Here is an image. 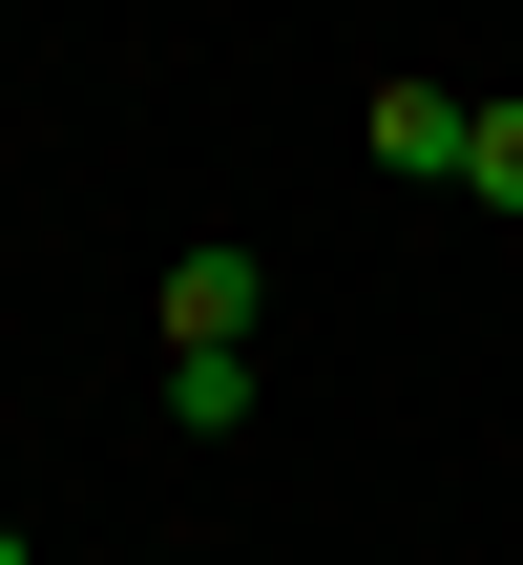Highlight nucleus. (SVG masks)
<instances>
[{"instance_id": "f257e3e1", "label": "nucleus", "mask_w": 523, "mask_h": 565, "mask_svg": "<svg viewBox=\"0 0 523 565\" xmlns=\"http://www.w3.org/2000/svg\"><path fill=\"white\" fill-rule=\"evenodd\" d=\"M252 315H273V273L210 231V252H168V356H252Z\"/></svg>"}, {"instance_id": "f03ea898", "label": "nucleus", "mask_w": 523, "mask_h": 565, "mask_svg": "<svg viewBox=\"0 0 523 565\" xmlns=\"http://www.w3.org/2000/svg\"><path fill=\"white\" fill-rule=\"evenodd\" d=\"M461 126H482L461 84H377V126H356V147H377V168H419V189H461Z\"/></svg>"}, {"instance_id": "7ed1b4c3", "label": "nucleus", "mask_w": 523, "mask_h": 565, "mask_svg": "<svg viewBox=\"0 0 523 565\" xmlns=\"http://www.w3.org/2000/svg\"><path fill=\"white\" fill-rule=\"evenodd\" d=\"M461 189H482V210H523V105H482V126H461Z\"/></svg>"}, {"instance_id": "20e7f679", "label": "nucleus", "mask_w": 523, "mask_h": 565, "mask_svg": "<svg viewBox=\"0 0 523 565\" xmlns=\"http://www.w3.org/2000/svg\"><path fill=\"white\" fill-rule=\"evenodd\" d=\"M0 565H21V524H0Z\"/></svg>"}]
</instances>
